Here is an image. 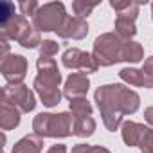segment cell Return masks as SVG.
<instances>
[{
  "label": "cell",
  "mask_w": 153,
  "mask_h": 153,
  "mask_svg": "<svg viewBox=\"0 0 153 153\" xmlns=\"http://www.w3.org/2000/svg\"><path fill=\"white\" fill-rule=\"evenodd\" d=\"M43 149V139L36 133L22 137L18 142H15L11 153H42Z\"/></svg>",
  "instance_id": "15"
},
{
  "label": "cell",
  "mask_w": 153,
  "mask_h": 153,
  "mask_svg": "<svg viewBox=\"0 0 153 153\" xmlns=\"http://www.w3.org/2000/svg\"><path fill=\"white\" fill-rule=\"evenodd\" d=\"M94 101L101 112L103 124L108 131H115L123 126V117L131 115L140 106V97L130 87L121 83L103 85L94 92Z\"/></svg>",
  "instance_id": "1"
},
{
  "label": "cell",
  "mask_w": 153,
  "mask_h": 153,
  "mask_svg": "<svg viewBox=\"0 0 153 153\" xmlns=\"http://www.w3.org/2000/svg\"><path fill=\"white\" fill-rule=\"evenodd\" d=\"M72 153H112L105 146H90V144H76L72 148Z\"/></svg>",
  "instance_id": "24"
},
{
  "label": "cell",
  "mask_w": 153,
  "mask_h": 153,
  "mask_svg": "<svg viewBox=\"0 0 153 153\" xmlns=\"http://www.w3.org/2000/svg\"><path fill=\"white\" fill-rule=\"evenodd\" d=\"M151 20H153V2H151Z\"/></svg>",
  "instance_id": "31"
},
{
  "label": "cell",
  "mask_w": 153,
  "mask_h": 153,
  "mask_svg": "<svg viewBox=\"0 0 153 153\" xmlns=\"http://www.w3.org/2000/svg\"><path fill=\"white\" fill-rule=\"evenodd\" d=\"M47 153H67V146L65 144H54V146L49 148Z\"/></svg>",
  "instance_id": "29"
},
{
  "label": "cell",
  "mask_w": 153,
  "mask_h": 153,
  "mask_svg": "<svg viewBox=\"0 0 153 153\" xmlns=\"http://www.w3.org/2000/svg\"><path fill=\"white\" fill-rule=\"evenodd\" d=\"M59 51V45L54 40H43L40 45V58H52Z\"/></svg>",
  "instance_id": "23"
},
{
  "label": "cell",
  "mask_w": 153,
  "mask_h": 153,
  "mask_svg": "<svg viewBox=\"0 0 153 153\" xmlns=\"http://www.w3.org/2000/svg\"><path fill=\"white\" fill-rule=\"evenodd\" d=\"M15 16V4L13 2H2L0 4V24L7 22Z\"/></svg>",
  "instance_id": "26"
},
{
  "label": "cell",
  "mask_w": 153,
  "mask_h": 153,
  "mask_svg": "<svg viewBox=\"0 0 153 153\" xmlns=\"http://www.w3.org/2000/svg\"><path fill=\"white\" fill-rule=\"evenodd\" d=\"M67 18H68V15H67L63 2H47V4L40 6V9L33 16V25L40 33L42 31L43 33H51V31L58 33Z\"/></svg>",
  "instance_id": "6"
},
{
  "label": "cell",
  "mask_w": 153,
  "mask_h": 153,
  "mask_svg": "<svg viewBox=\"0 0 153 153\" xmlns=\"http://www.w3.org/2000/svg\"><path fill=\"white\" fill-rule=\"evenodd\" d=\"M20 45L24 47V49H36V47H40L42 45V38H40V31L33 25V29L29 31V34L20 42Z\"/></svg>",
  "instance_id": "21"
},
{
  "label": "cell",
  "mask_w": 153,
  "mask_h": 153,
  "mask_svg": "<svg viewBox=\"0 0 153 153\" xmlns=\"http://www.w3.org/2000/svg\"><path fill=\"white\" fill-rule=\"evenodd\" d=\"M2 101L16 106L22 114H29L36 108V97L25 85H7L2 88Z\"/></svg>",
  "instance_id": "7"
},
{
  "label": "cell",
  "mask_w": 153,
  "mask_h": 153,
  "mask_svg": "<svg viewBox=\"0 0 153 153\" xmlns=\"http://www.w3.org/2000/svg\"><path fill=\"white\" fill-rule=\"evenodd\" d=\"M144 119H146V123L149 126H153V106H148L144 110Z\"/></svg>",
  "instance_id": "30"
},
{
  "label": "cell",
  "mask_w": 153,
  "mask_h": 153,
  "mask_svg": "<svg viewBox=\"0 0 153 153\" xmlns=\"http://www.w3.org/2000/svg\"><path fill=\"white\" fill-rule=\"evenodd\" d=\"M38 76L33 81L36 94L40 96L43 106L52 108L61 103V72L54 61V58H38L36 59Z\"/></svg>",
  "instance_id": "2"
},
{
  "label": "cell",
  "mask_w": 153,
  "mask_h": 153,
  "mask_svg": "<svg viewBox=\"0 0 153 153\" xmlns=\"http://www.w3.org/2000/svg\"><path fill=\"white\" fill-rule=\"evenodd\" d=\"M88 34V24L85 18L79 16H68L61 29L58 31V36L63 40H83Z\"/></svg>",
  "instance_id": "12"
},
{
  "label": "cell",
  "mask_w": 153,
  "mask_h": 153,
  "mask_svg": "<svg viewBox=\"0 0 153 153\" xmlns=\"http://www.w3.org/2000/svg\"><path fill=\"white\" fill-rule=\"evenodd\" d=\"M144 59V49L139 42L128 40L124 45V61L126 63H139Z\"/></svg>",
  "instance_id": "18"
},
{
  "label": "cell",
  "mask_w": 153,
  "mask_h": 153,
  "mask_svg": "<svg viewBox=\"0 0 153 153\" xmlns=\"http://www.w3.org/2000/svg\"><path fill=\"white\" fill-rule=\"evenodd\" d=\"M20 114H22V112H20L16 106H13V105L2 101V108H0V126H2V130H4V131L15 130V128L20 124V119H22Z\"/></svg>",
  "instance_id": "14"
},
{
  "label": "cell",
  "mask_w": 153,
  "mask_h": 153,
  "mask_svg": "<svg viewBox=\"0 0 153 153\" xmlns=\"http://www.w3.org/2000/svg\"><path fill=\"white\" fill-rule=\"evenodd\" d=\"M18 7H20L24 16H34L36 11L40 9V4L36 2V0H22V2L18 4Z\"/></svg>",
  "instance_id": "25"
},
{
  "label": "cell",
  "mask_w": 153,
  "mask_h": 153,
  "mask_svg": "<svg viewBox=\"0 0 153 153\" xmlns=\"http://www.w3.org/2000/svg\"><path fill=\"white\" fill-rule=\"evenodd\" d=\"M0 27H2V36H6L7 40H13V42H22L29 31L33 29V25H29L27 18L24 15H15L13 18H9L7 22L0 24Z\"/></svg>",
  "instance_id": "10"
},
{
  "label": "cell",
  "mask_w": 153,
  "mask_h": 153,
  "mask_svg": "<svg viewBox=\"0 0 153 153\" xmlns=\"http://www.w3.org/2000/svg\"><path fill=\"white\" fill-rule=\"evenodd\" d=\"M139 149L142 153H153V128H149L144 135V139L139 144Z\"/></svg>",
  "instance_id": "27"
},
{
  "label": "cell",
  "mask_w": 153,
  "mask_h": 153,
  "mask_svg": "<svg viewBox=\"0 0 153 153\" xmlns=\"http://www.w3.org/2000/svg\"><path fill=\"white\" fill-rule=\"evenodd\" d=\"M140 70L144 76V88H153V56L144 59V65Z\"/></svg>",
  "instance_id": "22"
},
{
  "label": "cell",
  "mask_w": 153,
  "mask_h": 153,
  "mask_svg": "<svg viewBox=\"0 0 153 153\" xmlns=\"http://www.w3.org/2000/svg\"><path fill=\"white\" fill-rule=\"evenodd\" d=\"M139 6L140 2L135 0H110V7L117 13L115 22H114V29L115 34L128 42L137 34V16H139Z\"/></svg>",
  "instance_id": "4"
},
{
  "label": "cell",
  "mask_w": 153,
  "mask_h": 153,
  "mask_svg": "<svg viewBox=\"0 0 153 153\" xmlns=\"http://www.w3.org/2000/svg\"><path fill=\"white\" fill-rule=\"evenodd\" d=\"M124 45L115 33H103L94 40V58L99 67H112L115 63L124 61Z\"/></svg>",
  "instance_id": "5"
},
{
  "label": "cell",
  "mask_w": 153,
  "mask_h": 153,
  "mask_svg": "<svg viewBox=\"0 0 153 153\" xmlns=\"http://www.w3.org/2000/svg\"><path fill=\"white\" fill-rule=\"evenodd\" d=\"M74 121L76 117L72 112H59V114H51V112H42L34 117L33 121V130L38 137L45 139H65L74 135Z\"/></svg>",
  "instance_id": "3"
},
{
  "label": "cell",
  "mask_w": 153,
  "mask_h": 153,
  "mask_svg": "<svg viewBox=\"0 0 153 153\" xmlns=\"http://www.w3.org/2000/svg\"><path fill=\"white\" fill-rule=\"evenodd\" d=\"M119 78L130 85V87H144V76H142V70L140 68H135V67H124L119 70Z\"/></svg>",
  "instance_id": "17"
},
{
  "label": "cell",
  "mask_w": 153,
  "mask_h": 153,
  "mask_svg": "<svg viewBox=\"0 0 153 153\" xmlns=\"http://www.w3.org/2000/svg\"><path fill=\"white\" fill-rule=\"evenodd\" d=\"M90 88V79L83 72H72L63 87V96L70 101L74 97H87V92Z\"/></svg>",
  "instance_id": "11"
},
{
  "label": "cell",
  "mask_w": 153,
  "mask_h": 153,
  "mask_svg": "<svg viewBox=\"0 0 153 153\" xmlns=\"http://www.w3.org/2000/svg\"><path fill=\"white\" fill-rule=\"evenodd\" d=\"M97 6H99V2H87V0H74L72 2V9H74L76 16H79V18H87Z\"/></svg>",
  "instance_id": "20"
},
{
  "label": "cell",
  "mask_w": 153,
  "mask_h": 153,
  "mask_svg": "<svg viewBox=\"0 0 153 153\" xmlns=\"http://www.w3.org/2000/svg\"><path fill=\"white\" fill-rule=\"evenodd\" d=\"M61 63H63V67H67L70 70H81L83 74H92V72H97V68H99L94 54L85 52L78 47L67 49L61 56Z\"/></svg>",
  "instance_id": "8"
},
{
  "label": "cell",
  "mask_w": 153,
  "mask_h": 153,
  "mask_svg": "<svg viewBox=\"0 0 153 153\" xmlns=\"http://www.w3.org/2000/svg\"><path fill=\"white\" fill-rule=\"evenodd\" d=\"M97 128V123L92 115H87V117H76L74 121V135L76 137H81V139H87L90 135H94Z\"/></svg>",
  "instance_id": "16"
},
{
  "label": "cell",
  "mask_w": 153,
  "mask_h": 153,
  "mask_svg": "<svg viewBox=\"0 0 153 153\" xmlns=\"http://www.w3.org/2000/svg\"><path fill=\"white\" fill-rule=\"evenodd\" d=\"M70 112L74 117H87L92 115V105L87 97H74L70 99Z\"/></svg>",
  "instance_id": "19"
},
{
  "label": "cell",
  "mask_w": 153,
  "mask_h": 153,
  "mask_svg": "<svg viewBox=\"0 0 153 153\" xmlns=\"http://www.w3.org/2000/svg\"><path fill=\"white\" fill-rule=\"evenodd\" d=\"M27 67L29 63L22 54H9L6 59H2L0 72H2L7 85H24V79L27 76Z\"/></svg>",
  "instance_id": "9"
},
{
  "label": "cell",
  "mask_w": 153,
  "mask_h": 153,
  "mask_svg": "<svg viewBox=\"0 0 153 153\" xmlns=\"http://www.w3.org/2000/svg\"><path fill=\"white\" fill-rule=\"evenodd\" d=\"M149 128L140 124V123H135V121H124L123 126H121V135H123V140L126 146L133 148V146H139L140 140L144 139L146 131Z\"/></svg>",
  "instance_id": "13"
},
{
  "label": "cell",
  "mask_w": 153,
  "mask_h": 153,
  "mask_svg": "<svg viewBox=\"0 0 153 153\" xmlns=\"http://www.w3.org/2000/svg\"><path fill=\"white\" fill-rule=\"evenodd\" d=\"M0 47H2V54H0V58L6 59L9 56V40L6 36H2V34H0Z\"/></svg>",
  "instance_id": "28"
}]
</instances>
